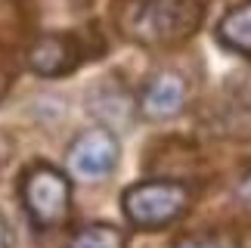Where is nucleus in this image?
I'll list each match as a JSON object with an SVG mask.
<instances>
[{
    "label": "nucleus",
    "instance_id": "obj_5",
    "mask_svg": "<svg viewBox=\"0 0 251 248\" xmlns=\"http://www.w3.org/2000/svg\"><path fill=\"white\" fill-rule=\"evenodd\" d=\"M81 65V44L75 34H41L28 47V69L41 78H62Z\"/></svg>",
    "mask_w": 251,
    "mask_h": 248
},
{
    "label": "nucleus",
    "instance_id": "obj_11",
    "mask_svg": "<svg viewBox=\"0 0 251 248\" xmlns=\"http://www.w3.org/2000/svg\"><path fill=\"white\" fill-rule=\"evenodd\" d=\"M0 248H13V233H9L6 217H0Z\"/></svg>",
    "mask_w": 251,
    "mask_h": 248
},
{
    "label": "nucleus",
    "instance_id": "obj_1",
    "mask_svg": "<svg viewBox=\"0 0 251 248\" xmlns=\"http://www.w3.org/2000/svg\"><path fill=\"white\" fill-rule=\"evenodd\" d=\"M205 19V0H133L124 13V31L137 44H180Z\"/></svg>",
    "mask_w": 251,
    "mask_h": 248
},
{
    "label": "nucleus",
    "instance_id": "obj_8",
    "mask_svg": "<svg viewBox=\"0 0 251 248\" xmlns=\"http://www.w3.org/2000/svg\"><path fill=\"white\" fill-rule=\"evenodd\" d=\"M217 41L239 56H251V0L233 6L217 22Z\"/></svg>",
    "mask_w": 251,
    "mask_h": 248
},
{
    "label": "nucleus",
    "instance_id": "obj_3",
    "mask_svg": "<svg viewBox=\"0 0 251 248\" xmlns=\"http://www.w3.org/2000/svg\"><path fill=\"white\" fill-rule=\"evenodd\" d=\"M192 193L180 180H143L124 189V217L140 230H161L186 214Z\"/></svg>",
    "mask_w": 251,
    "mask_h": 248
},
{
    "label": "nucleus",
    "instance_id": "obj_7",
    "mask_svg": "<svg viewBox=\"0 0 251 248\" xmlns=\"http://www.w3.org/2000/svg\"><path fill=\"white\" fill-rule=\"evenodd\" d=\"M90 112L102 121V127H124L130 121L133 99L121 84H100L90 93Z\"/></svg>",
    "mask_w": 251,
    "mask_h": 248
},
{
    "label": "nucleus",
    "instance_id": "obj_10",
    "mask_svg": "<svg viewBox=\"0 0 251 248\" xmlns=\"http://www.w3.org/2000/svg\"><path fill=\"white\" fill-rule=\"evenodd\" d=\"M174 248H236V242L229 239V236H220V233H205V236L180 239Z\"/></svg>",
    "mask_w": 251,
    "mask_h": 248
},
{
    "label": "nucleus",
    "instance_id": "obj_9",
    "mask_svg": "<svg viewBox=\"0 0 251 248\" xmlns=\"http://www.w3.org/2000/svg\"><path fill=\"white\" fill-rule=\"evenodd\" d=\"M65 248H124V233L109 223H87L72 236Z\"/></svg>",
    "mask_w": 251,
    "mask_h": 248
},
{
    "label": "nucleus",
    "instance_id": "obj_12",
    "mask_svg": "<svg viewBox=\"0 0 251 248\" xmlns=\"http://www.w3.org/2000/svg\"><path fill=\"white\" fill-rule=\"evenodd\" d=\"M239 198L251 205V171H248V174H245L242 180H239Z\"/></svg>",
    "mask_w": 251,
    "mask_h": 248
},
{
    "label": "nucleus",
    "instance_id": "obj_6",
    "mask_svg": "<svg viewBox=\"0 0 251 248\" xmlns=\"http://www.w3.org/2000/svg\"><path fill=\"white\" fill-rule=\"evenodd\" d=\"M183 106H186V81L180 78L177 72H161L155 74L140 93V115L149 121H168L177 118Z\"/></svg>",
    "mask_w": 251,
    "mask_h": 248
},
{
    "label": "nucleus",
    "instance_id": "obj_2",
    "mask_svg": "<svg viewBox=\"0 0 251 248\" xmlns=\"http://www.w3.org/2000/svg\"><path fill=\"white\" fill-rule=\"evenodd\" d=\"M19 198L37 230H56L69 221L72 211V180L59 168L37 161L22 174L19 183Z\"/></svg>",
    "mask_w": 251,
    "mask_h": 248
},
{
    "label": "nucleus",
    "instance_id": "obj_4",
    "mask_svg": "<svg viewBox=\"0 0 251 248\" xmlns=\"http://www.w3.org/2000/svg\"><path fill=\"white\" fill-rule=\"evenodd\" d=\"M118 140L109 127H87L78 137L72 140L69 146V171L72 177L84 180V183H96V180H105L118 165Z\"/></svg>",
    "mask_w": 251,
    "mask_h": 248
}]
</instances>
